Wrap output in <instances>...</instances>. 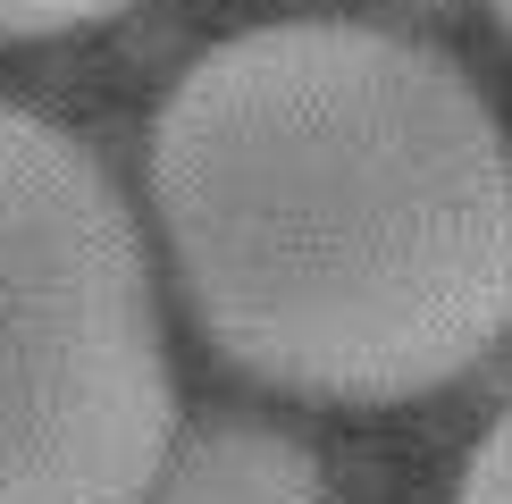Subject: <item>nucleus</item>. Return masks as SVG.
Returning a JSON list of instances; mask_svg holds the SVG:
<instances>
[{
    "label": "nucleus",
    "mask_w": 512,
    "mask_h": 504,
    "mask_svg": "<svg viewBox=\"0 0 512 504\" xmlns=\"http://www.w3.org/2000/svg\"><path fill=\"white\" fill-rule=\"evenodd\" d=\"M143 177L202 345L269 395L420 404L512 336V135L403 26L210 42L160 93Z\"/></svg>",
    "instance_id": "f257e3e1"
},
{
    "label": "nucleus",
    "mask_w": 512,
    "mask_h": 504,
    "mask_svg": "<svg viewBox=\"0 0 512 504\" xmlns=\"http://www.w3.org/2000/svg\"><path fill=\"white\" fill-rule=\"evenodd\" d=\"M177 437L152 252L101 152L0 101V504H143Z\"/></svg>",
    "instance_id": "f03ea898"
},
{
    "label": "nucleus",
    "mask_w": 512,
    "mask_h": 504,
    "mask_svg": "<svg viewBox=\"0 0 512 504\" xmlns=\"http://www.w3.org/2000/svg\"><path fill=\"white\" fill-rule=\"evenodd\" d=\"M143 504H336L319 454L277 420L219 412L202 429L168 437Z\"/></svg>",
    "instance_id": "7ed1b4c3"
},
{
    "label": "nucleus",
    "mask_w": 512,
    "mask_h": 504,
    "mask_svg": "<svg viewBox=\"0 0 512 504\" xmlns=\"http://www.w3.org/2000/svg\"><path fill=\"white\" fill-rule=\"evenodd\" d=\"M126 0H0V42H51V34H84L110 26Z\"/></svg>",
    "instance_id": "20e7f679"
},
{
    "label": "nucleus",
    "mask_w": 512,
    "mask_h": 504,
    "mask_svg": "<svg viewBox=\"0 0 512 504\" xmlns=\"http://www.w3.org/2000/svg\"><path fill=\"white\" fill-rule=\"evenodd\" d=\"M454 504H512V404L487 420V437L471 446V462L454 479Z\"/></svg>",
    "instance_id": "39448f33"
},
{
    "label": "nucleus",
    "mask_w": 512,
    "mask_h": 504,
    "mask_svg": "<svg viewBox=\"0 0 512 504\" xmlns=\"http://www.w3.org/2000/svg\"><path fill=\"white\" fill-rule=\"evenodd\" d=\"M487 9H496V17H504V34H512V0H487Z\"/></svg>",
    "instance_id": "423d86ee"
}]
</instances>
